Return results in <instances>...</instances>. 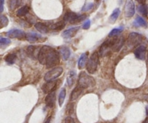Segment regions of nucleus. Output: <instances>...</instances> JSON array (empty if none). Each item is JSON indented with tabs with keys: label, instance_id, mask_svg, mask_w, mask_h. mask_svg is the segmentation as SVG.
<instances>
[{
	"label": "nucleus",
	"instance_id": "1",
	"mask_svg": "<svg viewBox=\"0 0 148 123\" xmlns=\"http://www.w3.org/2000/svg\"><path fill=\"white\" fill-rule=\"evenodd\" d=\"M38 59L42 65L49 69L59 64V54L53 48L44 46L40 49Z\"/></svg>",
	"mask_w": 148,
	"mask_h": 123
},
{
	"label": "nucleus",
	"instance_id": "2",
	"mask_svg": "<svg viewBox=\"0 0 148 123\" xmlns=\"http://www.w3.org/2000/svg\"><path fill=\"white\" fill-rule=\"evenodd\" d=\"M78 85L83 89L89 87H93L95 85V81L92 76L85 71H82L79 73V79H78Z\"/></svg>",
	"mask_w": 148,
	"mask_h": 123
},
{
	"label": "nucleus",
	"instance_id": "3",
	"mask_svg": "<svg viewBox=\"0 0 148 123\" xmlns=\"http://www.w3.org/2000/svg\"><path fill=\"white\" fill-rule=\"evenodd\" d=\"M98 56H99V54L97 52H95V53H92L90 58L88 59L86 69L87 71L89 73L92 74V73H95V71H97L98 66L99 64V57H98Z\"/></svg>",
	"mask_w": 148,
	"mask_h": 123
},
{
	"label": "nucleus",
	"instance_id": "4",
	"mask_svg": "<svg viewBox=\"0 0 148 123\" xmlns=\"http://www.w3.org/2000/svg\"><path fill=\"white\" fill-rule=\"evenodd\" d=\"M85 18H86V16L85 14L78 15L76 13L72 12H68L64 16V20L65 22H68L71 23V24H75V23L82 22Z\"/></svg>",
	"mask_w": 148,
	"mask_h": 123
},
{
	"label": "nucleus",
	"instance_id": "5",
	"mask_svg": "<svg viewBox=\"0 0 148 123\" xmlns=\"http://www.w3.org/2000/svg\"><path fill=\"white\" fill-rule=\"evenodd\" d=\"M143 40V36L137 33H132L129 35L127 39V45L130 48H133L138 46Z\"/></svg>",
	"mask_w": 148,
	"mask_h": 123
},
{
	"label": "nucleus",
	"instance_id": "6",
	"mask_svg": "<svg viewBox=\"0 0 148 123\" xmlns=\"http://www.w3.org/2000/svg\"><path fill=\"white\" fill-rule=\"evenodd\" d=\"M63 72V69L62 67H55L52 69L51 70L48 71L47 73L45 74L44 79L46 82H49V81H53L55 79H57L59 76H61V74Z\"/></svg>",
	"mask_w": 148,
	"mask_h": 123
},
{
	"label": "nucleus",
	"instance_id": "7",
	"mask_svg": "<svg viewBox=\"0 0 148 123\" xmlns=\"http://www.w3.org/2000/svg\"><path fill=\"white\" fill-rule=\"evenodd\" d=\"M111 50H112V39H110V40H106L101 45L98 54L101 57H104V56H106L107 55L109 54Z\"/></svg>",
	"mask_w": 148,
	"mask_h": 123
},
{
	"label": "nucleus",
	"instance_id": "8",
	"mask_svg": "<svg viewBox=\"0 0 148 123\" xmlns=\"http://www.w3.org/2000/svg\"><path fill=\"white\" fill-rule=\"evenodd\" d=\"M124 13L126 17H132L134 15L135 13V4L133 0H126L125 6H124Z\"/></svg>",
	"mask_w": 148,
	"mask_h": 123
},
{
	"label": "nucleus",
	"instance_id": "9",
	"mask_svg": "<svg viewBox=\"0 0 148 123\" xmlns=\"http://www.w3.org/2000/svg\"><path fill=\"white\" fill-rule=\"evenodd\" d=\"M115 38L112 39V50L118 52L124 46L125 40L123 36H115Z\"/></svg>",
	"mask_w": 148,
	"mask_h": 123
},
{
	"label": "nucleus",
	"instance_id": "10",
	"mask_svg": "<svg viewBox=\"0 0 148 123\" xmlns=\"http://www.w3.org/2000/svg\"><path fill=\"white\" fill-rule=\"evenodd\" d=\"M57 85V82L55 80L46 82L42 86V90L45 94H49L50 92H54Z\"/></svg>",
	"mask_w": 148,
	"mask_h": 123
},
{
	"label": "nucleus",
	"instance_id": "11",
	"mask_svg": "<svg viewBox=\"0 0 148 123\" xmlns=\"http://www.w3.org/2000/svg\"><path fill=\"white\" fill-rule=\"evenodd\" d=\"M134 56L140 60H145L146 56V48L144 46H137V48L134 51Z\"/></svg>",
	"mask_w": 148,
	"mask_h": 123
},
{
	"label": "nucleus",
	"instance_id": "12",
	"mask_svg": "<svg viewBox=\"0 0 148 123\" xmlns=\"http://www.w3.org/2000/svg\"><path fill=\"white\" fill-rule=\"evenodd\" d=\"M7 35L10 37H12V38L19 39L23 38V37L26 36V34L25 33V32H23V30H16V29L10 30V31L7 33Z\"/></svg>",
	"mask_w": 148,
	"mask_h": 123
},
{
	"label": "nucleus",
	"instance_id": "13",
	"mask_svg": "<svg viewBox=\"0 0 148 123\" xmlns=\"http://www.w3.org/2000/svg\"><path fill=\"white\" fill-rule=\"evenodd\" d=\"M55 102H56V92H52L48 94L46 99H45V102H46V106L52 108L54 106Z\"/></svg>",
	"mask_w": 148,
	"mask_h": 123
},
{
	"label": "nucleus",
	"instance_id": "14",
	"mask_svg": "<svg viewBox=\"0 0 148 123\" xmlns=\"http://www.w3.org/2000/svg\"><path fill=\"white\" fill-rule=\"evenodd\" d=\"M79 27H72V28H69L68 30H64L62 33V36L63 37L66 39L72 38V37H75V35L77 34V33L79 30Z\"/></svg>",
	"mask_w": 148,
	"mask_h": 123
},
{
	"label": "nucleus",
	"instance_id": "15",
	"mask_svg": "<svg viewBox=\"0 0 148 123\" xmlns=\"http://www.w3.org/2000/svg\"><path fill=\"white\" fill-rule=\"evenodd\" d=\"M83 92V88L81 87L80 86L78 85L73 91H72V94H71V101L76 100L79 96H80L81 94Z\"/></svg>",
	"mask_w": 148,
	"mask_h": 123
},
{
	"label": "nucleus",
	"instance_id": "16",
	"mask_svg": "<svg viewBox=\"0 0 148 123\" xmlns=\"http://www.w3.org/2000/svg\"><path fill=\"white\" fill-rule=\"evenodd\" d=\"M59 53L62 55V58L64 60H66L70 56V50L66 46H62L59 48Z\"/></svg>",
	"mask_w": 148,
	"mask_h": 123
},
{
	"label": "nucleus",
	"instance_id": "17",
	"mask_svg": "<svg viewBox=\"0 0 148 123\" xmlns=\"http://www.w3.org/2000/svg\"><path fill=\"white\" fill-rule=\"evenodd\" d=\"M35 27H36V29L38 31H39L41 33H44V34L45 33H47L49 30V28L48 27V26H46V24L41 22L36 23L35 24Z\"/></svg>",
	"mask_w": 148,
	"mask_h": 123
},
{
	"label": "nucleus",
	"instance_id": "18",
	"mask_svg": "<svg viewBox=\"0 0 148 123\" xmlns=\"http://www.w3.org/2000/svg\"><path fill=\"white\" fill-rule=\"evenodd\" d=\"M87 60H88V56L85 53L82 54V56L79 58V61H78V68H79V69H82L85 67Z\"/></svg>",
	"mask_w": 148,
	"mask_h": 123
},
{
	"label": "nucleus",
	"instance_id": "19",
	"mask_svg": "<svg viewBox=\"0 0 148 123\" xmlns=\"http://www.w3.org/2000/svg\"><path fill=\"white\" fill-rule=\"evenodd\" d=\"M40 37V36L38 35L36 33H30L26 34L25 38L27 41L31 42V43H33V42H36L38 38Z\"/></svg>",
	"mask_w": 148,
	"mask_h": 123
},
{
	"label": "nucleus",
	"instance_id": "20",
	"mask_svg": "<svg viewBox=\"0 0 148 123\" xmlns=\"http://www.w3.org/2000/svg\"><path fill=\"white\" fill-rule=\"evenodd\" d=\"M17 59V56L14 53H9L4 57V60L9 64H13Z\"/></svg>",
	"mask_w": 148,
	"mask_h": 123
},
{
	"label": "nucleus",
	"instance_id": "21",
	"mask_svg": "<svg viewBox=\"0 0 148 123\" xmlns=\"http://www.w3.org/2000/svg\"><path fill=\"white\" fill-rule=\"evenodd\" d=\"M37 47H35V46H29V47H27V54H28L30 57L33 58H36V53H37V54L39 53V51L37 52Z\"/></svg>",
	"mask_w": 148,
	"mask_h": 123
},
{
	"label": "nucleus",
	"instance_id": "22",
	"mask_svg": "<svg viewBox=\"0 0 148 123\" xmlns=\"http://www.w3.org/2000/svg\"><path fill=\"white\" fill-rule=\"evenodd\" d=\"M29 7L27 6H23V7L19 9L17 11V15L18 17H23V16H25L27 13L29 12Z\"/></svg>",
	"mask_w": 148,
	"mask_h": 123
},
{
	"label": "nucleus",
	"instance_id": "23",
	"mask_svg": "<svg viewBox=\"0 0 148 123\" xmlns=\"http://www.w3.org/2000/svg\"><path fill=\"white\" fill-rule=\"evenodd\" d=\"M137 10H138L139 12L141 13L143 15L147 17L148 14V7L145 4H140V5L138 6Z\"/></svg>",
	"mask_w": 148,
	"mask_h": 123
},
{
	"label": "nucleus",
	"instance_id": "24",
	"mask_svg": "<svg viewBox=\"0 0 148 123\" xmlns=\"http://www.w3.org/2000/svg\"><path fill=\"white\" fill-rule=\"evenodd\" d=\"M134 24H135L136 26H141V27H147V22H146L145 20L143 17H140V16H138V17L136 18Z\"/></svg>",
	"mask_w": 148,
	"mask_h": 123
},
{
	"label": "nucleus",
	"instance_id": "25",
	"mask_svg": "<svg viewBox=\"0 0 148 123\" xmlns=\"http://www.w3.org/2000/svg\"><path fill=\"white\" fill-rule=\"evenodd\" d=\"M120 10L119 8H116L115 9V10H114V12H112V14H111V17H110V22L112 23H114V22H116V20L118 19L119 16L120 14Z\"/></svg>",
	"mask_w": 148,
	"mask_h": 123
},
{
	"label": "nucleus",
	"instance_id": "26",
	"mask_svg": "<svg viewBox=\"0 0 148 123\" xmlns=\"http://www.w3.org/2000/svg\"><path fill=\"white\" fill-rule=\"evenodd\" d=\"M21 3V0H10L9 1V7L10 10H14L17 7H19Z\"/></svg>",
	"mask_w": 148,
	"mask_h": 123
},
{
	"label": "nucleus",
	"instance_id": "27",
	"mask_svg": "<svg viewBox=\"0 0 148 123\" xmlns=\"http://www.w3.org/2000/svg\"><path fill=\"white\" fill-rule=\"evenodd\" d=\"M64 27H65V21L64 20H63V21H59L58 22L55 23V24H52L51 28L53 29V30H62Z\"/></svg>",
	"mask_w": 148,
	"mask_h": 123
},
{
	"label": "nucleus",
	"instance_id": "28",
	"mask_svg": "<svg viewBox=\"0 0 148 123\" xmlns=\"http://www.w3.org/2000/svg\"><path fill=\"white\" fill-rule=\"evenodd\" d=\"M66 89L64 88L61 90L60 93H59V106L62 107V105L64 104V102L65 97H66Z\"/></svg>",
	"mask_w": 148,
	"mask_h": 123
},
{
	"label": "nucleus",
	"instance_id": "29",
	"mask_svg": "<svg viewBox=\"0 0 148 123\" xmlns=\"http://www.w3.org/2000/svg\"><path fill=\"white\" fill-rule=\"evenodd\" d=\"M75 72L73 71H71L69 72V74L67 77V83L69 86H72V85L75 83Z\"/></svg>",
	"mask_w": 148,
	"mask_h": 123
},
{
	"label": "nucleus",
	"instance_id": "30",
	"mask_svg": "<svg viewBox=\"0 0 148 123\" xmlns=\"http://www.w3.org/2000/svg\"><path fill=\"white\" fill-rule=\"evenodd\" d=\"M123 31V27H119V28L113 29L108 34L109 37H115V36L119 35L121 32Z\"/></svg>",
	"mask_w": 148,
	"mask_h": 123
},
{
	"label": "nucleus",
	"instance_id": "31",
	"mask_svg": "<svg viewBox=\"0 0 148 123\" xmlns=\"http://www.w3.org/2000/svg\"><path fill=\"white\" fill-rule=\"evenodd\" d=\"M9 20L7 19V17L6 16L2 15L1 14V17H0V24H1V28L6 27V26L8 24Z\"/></svg>",
	"mask_w": 148,
	"mask_h": 123
},
{
	"label": "nucleus",
	"instance_id": "32",
	"mask_svg": "<svg viewBox=\"0 0 148 123\" xmlns=\"http://www.w3.org/2000/svg\"><path fill=\"white\" fill-rule=\"evenodd\" d=\"M11 43V40L9 38H4V37H1L0 38V45L1 47L3 46H7Z\"/></svg>",
	"mask_w": 148,
	"mask_h": 123
},
{
	"label": "nucleus",
	"instance_id": "33",
	"mask_svg": "<svg viewBox=\"0 0 148 123\" xmlns=\"http://www.w3.org/2000/svg\"><path fill=\"white\" fill-rule=\"evenodd\" d=\"M92 7H93V3H92V2L87 3V4H85V5H84V7H82V12L89 11V10H90Z\"/></svg>",
	"mask_w": 148,
	"mask_h": 123
},
{
	"label": "nucleus",
	"instance_id": "34",
	"mask_svg": "<svg viewBox=\"0 0 148 123\" xmlns=\"http://www.w3.org/2000/svg\"><path fill=\"white\" fill-rule=\"evenodd\" d=\"M90 27V20H88L85 23H84L83 26H82V28L85 29V30H88Z\"/></svg>",
	"mask_w": 148,
	"mask_h": 123
},
{
	"label": "nucleus",
	"instance_id": "35",
	"mask_svg": "<svg viewBox=\"0 0 148 123\" xmlns=\"http://www.w3.org/2000/svg\"><path fill=\"white\" fill-rule=\"evenodd\" d=\"M64 123H75V120L72 118V117L69 116V117H67V118H65Z\"/></svg>",
	"mask_w": 148,
	"mask_h": 123
},
{
	"label": "nucleus",
	"instance_id": "36",
	"mask_svg": "<svg viewBox=\"0 0 148 123\" xmlns=\"http://www.w3.org/2000/svg\"><path fill=\"white\" fill-rule=\"evenodd\" d=\"M4 0H0V12L1 13L3 12V9H4Z\"/></svg>",
	"mask_w": 148,
	"mask_h": 123
},
{
	"label": "nucleus",
	"instance_id": "37",
	"mask_svg": "<svg viewBox=\"0 0 148 123\" xmlns=\"http://www.w3.org/2000/svg\"><path fill=\"white\" fill-rule=\"evenodd\" d=\"M137 1H138L140 4H145V2L146 0H136Z\"/></svg>",
	"mask_w": 148,
	"mask_h": 123
},
{
	"label": "nucleus",
	"instance_id": "38",
	"mask_svg": "<svg viewBox=\"0 0 148 123\" xmlns=\"http://www.w3.org/2000/svg\"><path fill=\"white\" fill-rule=\"evenodd\" d=\"M50 121H51V117H49V118L46 120V121L44 123H50Z\"/></svg>",
	"mask_w": 148,
	"mask_h": 123
},
{
	"label": "nucleus",
	"instance_id": "39",
	"mask_svg": "<svg viewBox=\"0 0 148 123\" xmlns=\"http://www.w3.org/2000/svg\"><path fill=\"white\" fill-rule=\"evenodd\" d=\"M146 114H147V116H148V105L146 107Z\"/></svg>",
	"mask_w": 148,
	"mask_h": 123
},
{
	"label": "nucleus",
	"instance_id": "40",
	"mask_svg": "<svg viewBox=\"0 0 148 123\" xmlns=\"http://www.w3.org/2000/svg\"><path fill=\"white\" fill-rule=\"evenodd\" d=\"M146 100H147V101H148V96H146Z\"/></svg>",
	"mask_w": 148,
	"mask_h": 123
}]
</instances>
